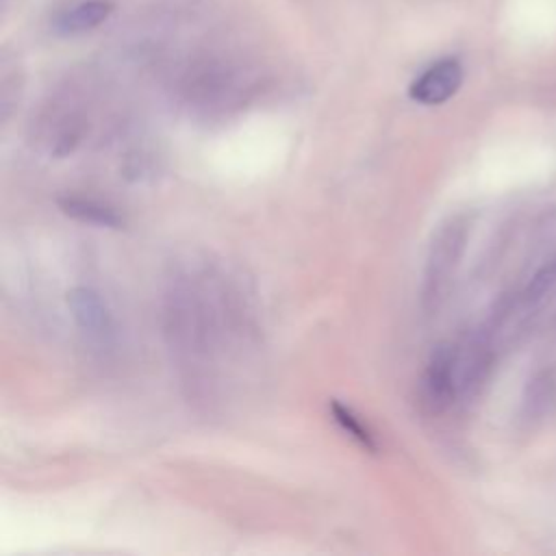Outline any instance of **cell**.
I'll use <instances>...</instances> for the list:
<instances>
[{"mask_svg": "<svg viewBox=\"0 0 556 556\" xmlns=\"http://www.w3.org/2000/svg\"><path fill=\"white\" fill-rule=\"evenodd\" d=\"M467 239V226L463 219H450L434 235L426 267H424V285H421V306L432 313L439 308L441 300L447 293V287L454 278L458 261L463 256Z\"/></svg>", "mask_w": 556, "mask_h": 556, "instance_id": "6da1fadb", "label": "cell"}, {"mask_svg": "<svg viewBox=\"0 0 556 556\" xmlns=\"http://www.w3.org/2000/svg\"><path fill=\"white\" fill-rule=\"evenodd\" d=\"M113 11L111 2L106 0H87L74 9H70L59 22H56V28L59 33L63 35H78V33H85V30H91L96 28L98 24H102L109 13Z\"/></svg>", "mask_w": 556, "mask_h": 556, "instance_id": "8992f818", "label": "cell"}, {"mask_svg": "<svg viewBox=\"0 0 556 556\" xmlns=\"http://www.w3.org/2000/svg\"><path fill=\"white\" fill-rule=\"evenodd\" d=\"M460 83H463L460 63L456 59H443L430 65L426 72H421L413 80L408 93L415 102L432 106L450 100L458 91Z\"/></svg>", "mask_w": 556, "mask_h": 556, "instance_id": "3957f363", "label": "cell"}, {"mask_svg": "<svg viewBox=\"0 0 556 556\" xmlns=\"http://www.w3.org/2000/svg\"><path fill=\"white\" fill-rule=\"evenodd\" d=\"M67 306L78 328L98 341H104L113 332V317L102 295L89 287H76L67 293Z\"/></svg>", "mask_w": 556, "mask_h": 556, "instance_id": "277c9868", "label": "cell"}, {"mask_svg": "<svg viewBox=\"0 0 556 556\" xmlns=\"http://www.w3.org/2000/svg\"><path fill=\"white\" fill-rule=\"evenodd\" d=\"M330 413H332V419L339 424V428L343 432H348L363 450H367L371 454L378 452V443H376L374 432L367 428V424H363V419L350 406L332 400L330 402Z\"/></svg>", "mask_w": 556, "mask_h": 556, "instance_id": "52a82bcc", "label": "cell"}, {"mask_svg": "<svg viewBox=\"0 0 556 556\" xmlns=\"http://www.w3.org/2000/svg\"><path fill=\"white\" fill-rule=\"evenodd\" d=\"M460 395L456 371V345H437L421 376V400L432 413H441Z\"/></svg>", "mask_w": 556, "mask_h": 556, "instance_id": "7a4b0ae2", "label": "cell"}, {"mask_svg": "<svg viewBox=\"0 0 556 556\" xmlns=\"http://www.w3.org/2000/svg\"><path fill=\"white\" fill-rule=\"evenodd\" d=\"M59 206L65 215L83 222V224H93L102 228H119L124 224V217L109 204L93 200V198H78V195H67L59 200Z\"/></svg>", "mask_w": 556, "mask_h": 556, "instance_id": "5b68a950", "label": "cell"}]
</instances>
